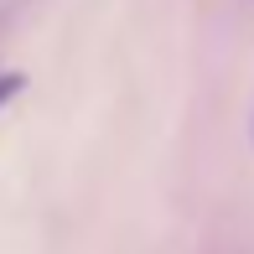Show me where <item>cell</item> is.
<instances>
[{
  "label": "cell",
  "instance_id": "cell-1",
  "mask_svg": "<svg viewBox=\"0 0 254 254\" xmlns=\"http://www.w3.org/2000/svg\"><path fill=\"white\" fill-rule=\"evenodd\" d=\"M21 88H26V78H21V73H0V109H5V104L21 94Z\"/></svg>",
  "mask_w": 254,
  "mask_h": 254
}]
</instances>
